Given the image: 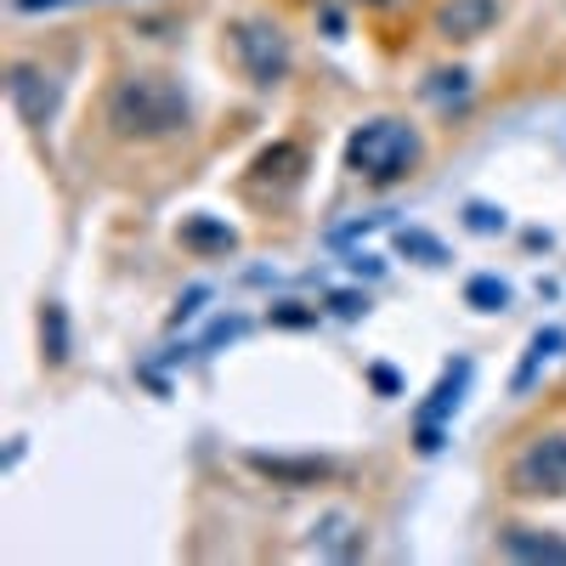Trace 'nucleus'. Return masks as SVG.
<instances>
[{
    "instance_id": "obj_20",
    "label": "nucleus",
    "mask_w": 566,
    "mask_h": 566,
    "mask_svg": "<svg viewBox=\"0 0 566 566\" xmlns=\"http://www.w3.org/2000/svg\"><path fill=\"white\" fill-rule=\"evenodd\" d=\"M328 306H335L340 317H357V312H368V295H352V290H340V295H328Z\"/></svg>"
},
{
    "instance_id": "obj_1",
    "label": "nucleus",
    "mask_w": 566,
    "mask_h": 566,
    "mask_svg": "<svg viewBox=\"0 0 566 566\" xmlns=\"http://www.w3.org/2000/svg\"><path fill=\"white\" fill-rule=\"evenodd\" d=\"M103 125L119 142H170V136H181L187 125H193V103H187V91L170 74L130 69V74H119L108 85Z\"/></svg>"
},
{
    "instance_id": "obj_3",
    "label": "nucleus",
    "mask_w": 566,
    "mask_h": 566,
    "mask_svg": "<svg viewBox=\"0 0 566 566\" xmlns=\"http://www.w3.org/2000/svg\"><path fill=\"white\" fill-rule=\"evenodd\" d=\"M227 52H232V63L244 69V80L261 85V91L283 85V80H290V69H295L290 34H283L272 18H239V23H227Z\"/></svg>"
},
{
    "instance_id": "obj_12",
    "label": "nucleus",
    "mask_w": 566,
    "mask_h": 566,
    "mask_svg": "<svg viewBox=\"0 0 566 566\" xmlns=\"http://www.w3.org/2000/svg\"><path fill=\"white\" fill-rule=\"evenodd\" d=\"M250 470H261V476H272L283 488H312L328 476L323 459H266V453H250Z\"/></svg>"
},
{
    "instance_id": "obj_8",
    "label": "nucleus",
    "mask_w": 566,
    "mask_h": 566,
    "mask_svg": "<svg viewBox=\"0 0 566 566\" xmlns=\"http://www.w3.org/2000/svg\"><path fill=\"white\" fill-rule=\"evenodd\" d=\"M560 352H566V328H538V335L527 340V352H522V368L510 374V397H527V391L538 386V374H544Z\"/></svg>"
},
{
    "instance_id": "obj_23",
    "label": "nucleus",
    "mask_w": 566,
    "mask_h": 566,
    "mask_svg": "<svg viewBox=\"0 0 566 566\" xmlns=\"http://www.w3.org/2000/svg\"><path fill=\"white\" fill-rule=\"evenodd\" d=\"M368 380H374V386H380L386 397H397V374H391V368H368Z\"/></svg>"
},
{
    "instance_id": "obj_21",
    "label": "nucleus",
    "mask_w": 566,
    "mask_h": 566,
    "mask_svg": "<svg viewBox=\"0 0 566 566\" xmlns=\"http://www.w3.org/2000/svg\"><path fill=\"white\" fill-rule=\"evenodd\" d=\"M63 7H85V0H12V12H63Z\"/></svg>"
},
{
    "instance_id": "obj_7",
    "label": "nucleus",
    "mask_w": 566,
    "mask_h": 566,
    "mask_svg": "<svg viewBox=\"0 0 566 566\" xmlns=\"http://www.w3.org/2000/svg\"><path fill=\"white\" fill-rule=\"evenodd\" d=\"M499 18H504V0H442L431 29L448 45H470V40H482Z\"/></svg>"
},
{
    "instance_id": "obj_11",
    "label": "nucleus",
    "mask_w": 566,
    "mask_h": 566,
    "mask_svg": "<svg viewBox=\"0 0 566 566\" xmlns=\"http://www.w3.org/2000/svg\"><path fill=\"white\" fill-rule=\"evenodd\" d=\"M176 244L193 250V255H232L239 250V232H232L227 221H216V216H187L176 227Z\"/></svg>"
},
{
    "instance_id": "obj_2",
    "label": "nucleus",
    "mask_w": 566,
    "mask_h": 566,
    "mask_svg": "<svg viewBox=\"0 0 566 566\" xmlns=\"http://www.w3.org/2000/svg\"><path fill=\"white\" fill-rule=\"evenodd\" d=\"M419 159H424V136L408 119H391V114L363 119L346 136V170L363 176V181H374V187H391V181L413 176Z\"/></svg>"
},
{
    "instance_id": "obj_25",
    "label": "nucleus",
    "mask_w": 566,
    "mask_h": 566,
    "mask_svg": "<svg viewBox=\"0 0 566 566\" xmlns=\"http://www.w3.org/2000/svg\"><path fill=\"white\" fill-rule=\"evenodd\" d=\"M357 7H374V12H391V7H402V0H357Z\"/></svg>"
},
{
    "instance_id": "obj_24",
    "label": "nucleus",
    "mask_w": 566,
    "mask_h": 566,
    "mask_svg": "<svg viewBox=\"0 0 566 566\" xmlns=\"http://www.w3.org/2000/svg\"><path fill=\"white\" fill-rule=\"evenodd\" d=\"M352 272H368L374 277V272H380V261H374V255H352Z\"/></svg>"
},
{
    "instance_id": "obj_14",
    "label": "nucleus",
    "mask_w": 566,
    "mask_h": 566,
    "mask_svg": "<svg viewBox=\"0 0 566 566\" xmlns=\"http://www.w3.org/2000/svg\"><path fill=\"white\" fill-rule=\"evenodd\" d=\"M397 250H402L408 261H419V266H442V261H448V244L431 239L424 227H402V232H397Z\"/></svg>"
},
{
    "instance_id": "obj_16",
    "label": "nucleus",
    "mask_w": 566,
    "mask_h": 566,
    "mask_svg": "<svg viewBox=\"0 0 566 566\" xmlns=\"http://www.w3.org/2000/svg\"><path fill=\"white\" fill-rule=\"evenodd\" d=\"M40 340H45V357L52 363H69V317L57 301H45V312H40Z\"/></svg>"
},
{
    "instance_id": "obj_18",
    "label": "nucleus",
    "mask_w": 566,
    "mask_h": 566,
    "mask_svg": "<svg viewBox=\"0 0 566 566\" xmlns=\"http://www.w3.org/2000/svg\"><path fill=\"white\" fill-rule=\"evenodd\" d=\"M464 221H470V232H504V210H493V205H470Z\"/></svg>"
},
{
    "instance_id": "obj_13",
    "label": "nucleus",
    "mask_w": 566,
    "mask_h": 566,
    "mask_svg": "<svg viewBox=\"0 0 566 566\" xmlns=\"http://www.w3.org/2000/svg\"><path fill=\"white\" fill-rule=\"evenodd\" d=\"M464 306H476V312H504L510 306V283L493 277V272H476L464 283Z\"/></svg>"
},
{
    "instance_id": "obj_17",
    "label": "nucleus",
    "mask_w": 566,
    "mask_h": 566,
    "mask_svg": "<svg viewBox=\"0 0 566 566\" xmlns=\"http://www.w3.org/2000/svg\"><path fill=\"white\" fill-rule=\"evenodd\" d=\"M301 159H306V154L295 148V142H277V148H266V154L255 159V170H261V176H295L290 165H301Z\"/></svg>"
},
{
    "instance_id": "obj_22",
    "label": "nucleus",
    "mask_w": 566,
    "mask_h": 566,
    "mask_svg": "<svg viewBox=\"0 0 566 566\" xmlns=\"http://www.w3.org/2000/svg\"><path fill=\"white\" fill-rule=\"evenodd\" d=\"M199 301H205V290H187V295L176 301V323H181V317H193V312H199Z\"/></svg>"
},
{
    "instance_id": "obj_9",
    "label": "nucleus",
    "mask_w": 566,
    "mask_h": 566,
    "mask_svg": "<svg viewBox=\"0 0 566 566\" xmlns=\"http://www.w3.org/2000/svg\"><path fill=\"white\" fill-rule=\"evenodd\" d=\"M363 522L357 515H346V510H328V515H317V527H312V549H323V555H335V560H352V555H363Z\"/></svg>"
},
{
    "instance_id": "obj_6",
    "label": "nucleus",
    "mask_w": 566,
    "mask_h": 566,
    "mask_svg": "<svg viewBox=\"0 0 566 566\" xmlns=\"http://www.w3.org/2000/svg\"><path fill=\"white\" fill-rule=\"evenodd\" d=\"M464 386H470V363L459 357V363L442 374V380H437L431 402H424V408L413 413V448H419V453H437V448H442V431H448V419L459 413Z\"/></svg>"
},
{
    "instance_id": "obj_15",
    "label": "nucleus",
    "mask_w": 566,
    "mask_h": 566,
    "mask_svg": "<svg viewBox=\"0 0 566 566\" xmlns=\"http://www.w3.org/2000/svg\"><path fill=\"white\" fill-rule=\"evenodd\" d=\"M424 97H431L437 108H459L470 97V74L464 69H437L431 80H424Z\"/></svg>"
},
{
    "instance_id": "obj_19",
    "label": "nucleus",
    "mask_w": 566,
    "mask_h": 566,
    "mask_svg": "<svg viewBox=\"0 0 566 566\" xmlns=\"http://www.w3.org/2000/svg\"><path fill=\"white\" fill-rule=\"evenodd\" d=\"M272 323H277V328H306V323H317V312H306L301 301H283V306L272 312Z\"/></svg>"
},
{
    "instance_id": "obj_10",
    "label": "nucleus",
    "mask_w": 566,
    "mask_h": 566,
    "mask_svg": "<svg viewBox=\"0 0 566 566\" xmlns=\"http://www.w3.org/2000/svg\"><path fill=\"white\" fill-rule=\"evenodd\" d=\"M499 555L504 560H566V538H555L549 527H504Z\"/></svg>"
},
{
    "instance_id": "obj_4",
    "label": "nucleus",
    "mask_w": 566,
    "mask_h": 566,
    "mask_svg": "<svg viewBox=\"0 0 566 566\" xmlns=\"http://www.w3.org/2000/svg\"><path fill=\"white\" fill-rule=\"evenodd\" d=\"M504 482L515 499H566V431H538L515 448Z\"/></svg>"
},
{
    "instance_id": "obj_5",
    "label": "nucleus",
    "mask_w": 566,
    "mask_h": 566,
    "mask_svg": "<svg viewBox=\"0 0 566 566\" xmlns=\"http://www.w3.org/2000/svg\"><path fill=\"white\" fill-rule=\"evenodd\" d=\"M7 97H12V108H18V119L29 130H45L57 119V108H63V80H57V69H45V63H12Z\"/></svg>"
}]
</instances>
